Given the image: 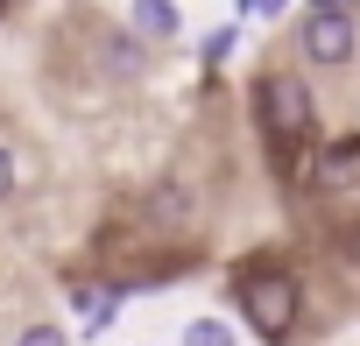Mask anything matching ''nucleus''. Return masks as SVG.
I'll list each match as a JSON object with an SVG mask.
<instances>
[{
  "label": "nucleus",
  "mask_w": 360,
  "mask_h": 346,
  "mask_svg": "<svg viewBox=\"0 0 360 346\" xmlns=\"http://www.w3.org/2000/svg\"><path fill=\"white\" fill-rule=\"evenodd\" d=\"M240 318L262 346H290L297 339V318H304V283L297 269L283 262H248L240 269Z\"/></svg>",
  "instance_id": "obj_1"
},
{
  "label": "nucleus",
  "mask_w": 360,
  "mask_h": 346,
  "mask_svg": "<svg viewBox=\"0 0 360 346\" xmlns=\"http://www.w3.org/2000/svg\"><path fill=\"white\" fill-rule=\"evenodd\" d=\"M255 99H262V127H269V141H276V148H297V141L311 134V120H318L304 71H262Z\"/></svg>",
  "instance_id": "obj_2"
},
{
  "label": "nucleus",
  "mask_w": 360,
  "mask_h": 346,
  "mask_svg": "<svg viewBox=\"0 0 360 346\" xmlns=\"http://www.w3.org/2000/svg\"><path fill=\"white\" fill-rule=\"evenodd\" d=\"M297 50H304V64H318V71L353 64V57H360V22H353V8H346V0H339V8H311L304 29H297Z\"/></svg>",
  "instance_id": "obj_3"
},
{
  "label": "nucleus",
  "mask_w": 360,
  "mask_h": 346,
  "mask_svg": "<svg viewBox=\"0 0 360 346\" xmlns=\"http://www.w3.org/2000/svg\"><path fill=\"white\" fill-rule=\"evenodd\" d=\"M127 29L141 43H176L184 36V8L176 0H127Z\"/></svg>",
  "instance_id": "obj_4"
},
{
  "label": "nucleus",
  "mask_w": 360,
  "mask_h": 346,
  "mask_svg": "<svg viewBox=\"0 0 360 346\" xmlns=\"http://www.w3.org/2000/svg\"><path fill=\"white\" fill-rule=\"evenodd\" d=\"M141 50H148V43H141L134 29H120V36H106V43H99V57H106V71H113V78H141V64H148Z\"/></svg>",
  "instance_id": "obj_5"
},
{
  "label": "nucleus",
  "mask_w": 360,
  "mask_h": 346,
  "mask_svg": "<svg viewBox=\"0 0 360 346\" xmlns=\"http://www.w3.org/2000/svg\"><path fill=\"white\" fill-rule=\"evenodd\" d=\"M184 346H240V339H233L226 318H191V325H184Z\"/></svg>",
  "instance_id": "obj_6"
},
{
  "label": "nucleus",
  "mask_w": 360,
  "mask_h": 346,
  "mask_svg": "<svg viewBox=\"0 0 360 346\" xmlns=\"http://www.w3.org/2000/svg\"><path fill=\"white\" fill-rule=\"evenodd\" d=\"M346 162H353V148H325V155H318V177H311V184H318V191L346 184Z\"/></svg>",
  "instance_id": "obj_7"
},
{
  "label": "nucleus",
  "mask_w": 360,
  "mask_h": 346,
  "mask_svg": "<svg viewBox=\"0 0 360 346\" xmlns=\"http://www.w3.org/2000/svg\"><path fill=\"white\" fill-rule=\"evenodd\" d=\"M233 43H240V29L226 22V29H212V36L198 43V57H205V64H226V57H233Z\"/></svg>",
  "instance_id": "obj_8"
},
{
  "label": "nucleus",
  "mask_w": 360,
  "mask_h": 346,
  "mask_svg": "<svg viewBox=\"0 0 360 346\" xmlns=\"http://www.w3.org/2000/svg\"><path fill=\"white\" fill-rule=\"evenodd\" d=\"M15 191H22V162H15V148H8V141H0V205H8Z\"/></svg>",
  "instance_id": "obj_9"
},
{
  "label": "nucleus",
  "mask_w": 360,
  "mask_h": 346,
  "mask_svg": "<svg viewBox=\"0 0 360 346\" xmlns=\"http://www.w3.org/2000/svg\"><path fill=\"white\" fill-rule=\"evenodd\" d=\"M15 346H71V332H64V325H29Z\"/></svg>",
  "instance_id": "obj_10"
},
{
  "label": "nucleus",
  "mask_w": 360,
  "mask_h": 346,
  "mask_svg": "<svg viewBox=\"0 0 360 346\" xmlns=\"http://www.w3.org/2000/svg\"><path fill=\"white\" fill-rule=\"evenodd\" d=\"M248 15H262V22H283V15H290V0H248Z\"/></svg>",
  "instance_id": "obj_11"
},
{
  "label": "nucleus",
  "mask_w": 360,
  "mask_h": 346,
  "mask_svg": "<svg viewBox=\"0 0 360 346\" xmlns=\"http://www.w3.org/2000/svg\"><path fill=\"white\" fill-rule=\"evenodd\" d=\"M15 8H22V0H0V22H8V15H15Z\"/></svg>",
  "instance_id": "obj_12"
},
{
  "label": "nucleus",
  "mask_w": 360,
  "mask_h": 346,
  "mask_svg": "<svg viewBox=\"0 0 360 346\" xmlns=\"http://www.w3.org/2000/svg\"><path fill=\"white\" fill-rule=\"evenodd\" d=\"M353 255H360V233H353Z\"/></svg>",
  "instance_id": "obj_13"
}]
</instances>
